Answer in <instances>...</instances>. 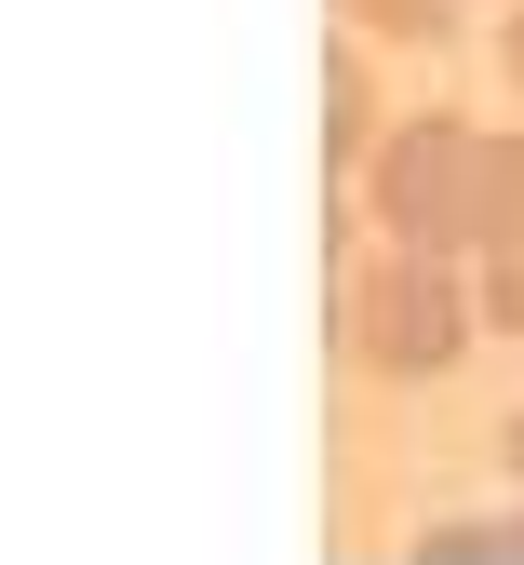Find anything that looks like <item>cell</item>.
I'll return each mask as SVG.
<instances>
[{"label": "cell", "instance_id": "obj_5", "mask_svg": "<svg viewBox=\"0 0 524 565\" xmlns=\"http://www.w3.org/2000/svg\"><path fill=\"white\" fill-rule=\"evenodd\" d=\"M336 14H350L363 41H404V54H430V41H458V0H336Z\"/></svg>", "mask_w": 524, "mask_h": 565}, {"label": "cell", "instance_id": "obj_3", "mask_svg": "<svg viewBox=\"0 0 524 565\" xmlns=\"http://www.w3.org/2000/svg\"><path fill=\"white\" fill-rule=\"evenodd\" d=\"M323 149H336V162H377V149H391V108H377V67H363L350 41L323 54Z\"/></svg>", "mask_w": 524, "mask_h": 565}, {"label": "cell", "instance_id": "obj_1", "mask_svg": "<svg viewBox=\"0 0 524 565\" xmlns=\"http://www.w3.org/2000/svg\"><path fill=\"white\" fill-rule=\"evenodd\" d=\"M471 323H484V297L458 282V256H350V282H336V337H350V364L363 377H391V391H417V377H443L471 350Z\"/></svg>", "mask_w": 524, "mask_h": 565}, {"label": "cell", "instance_id": "obj_7", "mask_svg": "<svg viewBox=\"0 0 524 565\" xmlns=\"http://www.w3.org/2000/svg\"><path fill=\"white\" fill-rule=\"evenodd\" d=\"M471 297H484V323H498V337H524V243H498V256H484Z\"/></svg>", "mask_w": 524, "mask_h": 565}, {"label": "cell", "instance_id": "obj_2", "mask_svg": "<svg viewBox=\"0 0 524 565\" xmlns=\"http://www.w3.org/2000/svg\"><path fill=\"white\" fill-rule=\"evenodd\" d=\"M363 216H377L404 256H484V121L458 108H417L391 121V149L363 162Z\"/></svg>", "mask_w": 524, "mask_h": 565}, {"label": "cell", "instance_id": "obj_4", "mask_svg": "<svg viewBox=\"0 0 524 565\" xmlns=\"http://www.w3.org/2000/svg\"><path fill=\"white\" fill-rule=\"evenodd\" d=\"M417 552L430 565H524V512H443Z\"/></svg>", "mask_w": 524, "mask_h": 565}, {"label": "cell", "instance_id": "obj_9", "mask_svg": "<svg viewBox=\"0 0 524 565\" xmlns=\"http://www.w3.org/2000/svg\"><path fill=\"white\" fill-rule=\"evenodd\" d=\"M511 95H524V14H511Z\"/></svg>", "mask_w": 524, "mask_h": 565}, {"label": "cell", "instance_id": "obj_8", "mask_svg": "<svg viewBox=\"0 0 524 565\" xmlns=\"http://www.w3.org/2000/svg\"><path fill=\"white\" fill-rule=\"evenodd\" d=\"M498 445H511V471H524V404H511V417H498Z\"/></svg>", "mask_w": 524, "mask_h": 565}, {"label": "cell", "instance_id": "obj_6", "mask_svg": "<svg viewBox=\"0 0 524 565\" xmlns=\"http://www.w3.org/2000/svg\"><path fill=\"white\" fill-rule=\"evenodd\" d=\"M484 230L524 243V135H484ZM498 243H484V256H498Z\"/></svg>", "mask_w": 524, "mask_h": 565}]
</instances>
